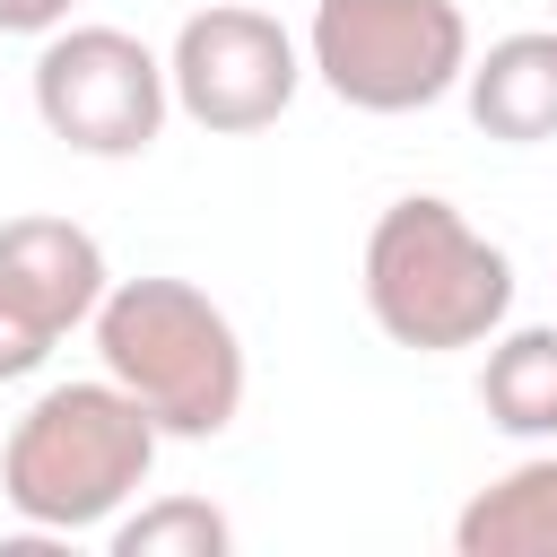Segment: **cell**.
<instances>
[{
  "label": "cell",
  "mask_w": 557,
  "mask_h": 557,
  "mask_svg": "<svg viewBox=\"0 0 557 557\" xmlns=\"http://www.w3.org/2000/svg\"><path fill=\"white\" fill-rule=\"evenodd\" d=\"M87 339H96V366L165 426V444H209L244 418V383H252L244 331L209 287L165 270L113 278Z\"/></svg>",
  "instance_id": "cell-1"
},
{
  "label": "cell",
  "mask_w": 557,
  "mask_h": 557,
  "mask_svg": "<svg viewBox=\"0 0 557 557\" xmlns=\"http://www.w3.org/2000/svg\"><path fill=\"white\" fill-rule=\"evenodd\" d=\"M165 426L113 383H44L0 444V505L26 531H104L157 470Z\"/></svg>",
  "instance_id": "cell-2"
},
{
  "label": "cell",
  "mask_w": 557,
  "mask_h": 557,
  "mask_svg": "<svg viewBox=\"0 0 557 557\" xmlns=\"http://www.w3.org/2000/svg\"><path fill=\"white\" fill-rule=\"evenodd\" d=\"M366 313L392 348L453 357L513 322V252L479 235L444 191H409L366 235Z\"/></svg>",
  "instance_id": "cell-3"
},
{
  "label": "cell",
  "mask_w": 557,
  "mask_h": 557,
  "mask_svg": "<svg viewBox=\"0 0 557 557\" xmlns=\"http://www.w3.org/2000/svg\"><path fill=\"white\" fill-rule=\"evenodd\" d=\"M305 70L348 113H426L470 70L461 0H313Z\"/></svg>",
  "instance_id": "cell-4"
},
{
  "label": "cell",
  "mask_w": 557,
  "mask_h": 557,
  "mask_svg": "<svg viewBox=\"0 0 557 557\" xmlns=\"http://www.w3.org/2000/svg\"><path fill=\"white\" fill-rule=\"evenodd\" d=\"M35 122L70 148V157H148L165 113H174V78H165V52H148L131 26H61L44 35L35 52Z\"/></svg>",
  "instance_id": "cell-5"
},
{
  "label": "cell",
  "mask_w": 557,
  "mask_h": 557,
  "mask_svg": "<svg viewBox=\"0 0 557 557\" xmlns=\"http://www.w3.org/2000/svg\"><path fill=\"white\" fill-rule=\"evenodd\" d=\"M165 78H174V113H191L218 139H252V131H270L296 104L305 44L261 0H209V9H191L174 26Z\"/></svg>",
  "instance_id": "cell-6"
},
{
  "label": "cell",
  "mask_w": 557,
  "mask_h": 557,
  "mask_svg": "<svg viewBox=\"0 0 557 557\" xmlns=\"http://www.w3.org/2000/svg\"><path fill=\"white\" fill-rule=\"evenodd\" d=\"M104 287H113L104 244L78 218H9L0 226V296L26 305L52 339L87 331L96 305H104Z\"/></svg>",
  "instance_id": "cell-7"
},
{
  "label": "cell",
  "mask_w": 557,
  "mask_h": 557,
  "mask_svg": "<svg viewBox=\"0 0 557 557\" xmlns=\"http://www.w3.org/2000/svg\"><path fill=\"white\" fill-rule=\"evenodd\" d=\"M461 104L505 148L557 139V26H522V35H496L487 52H470Z\"/></svg>",
  "instance_id": "cell-8"
},
{
  "label": "cell",
  "mask_w": 557,
  "mask_h": 557,
  "mask_svg": "<svg viewBox=\"0 0 557 557\" xmlns=\"http://www.w3.org/2000/svg\"><path fill=\"white\" fill-rule=\"evenodd\" d=\"M461 557H557V444H531L453 513Z\"/></svg>",
  "instance_id": "cell-9"
},
{
  "label": "cell",
  "mask_w": 557,
  "mask_h": 557,
  "mask_svg": "<svg viewBox=\"0 0 557 557\" xmlns=\"http://www.w3.org/2000/svg\"><path fill=\"white\" fill-rule=\"evenodd\" d=\"M479 409L513 444H557V322H505L487 339Z\"/></svg>",
  "instance_id": "cell-10"
},
{
  "label": "cell",
  "mask_w": 557,
  "mask_h": 557,
  "mask_svg": "<svg viewBox=\"0 0 557 557\" xmlns=\"http://www.w3.org/2000/svg\"><path fill=\"white\" fill-rule=\"evenodd\" d=\"M104 548L113 557H226L235 548V522L209 496H148L139 513L122 505L104 522Z\"/></svg>",
  "instance_id": "cell-11"
},
{
  "label": "cell",
  "mask_w": 557,
  "mask_h": 557,
  "mask_svg": "<svg viewBox=\"0 0 557 557\" xmlns=\"http://www.w3.org/2000/svg\"><path fill=\"white\" fill-rule=\"evenodd\" d=\"M61 339L26 313V305H9L0 296V383H26V374H44V357H52Z\"/></svg>",
  "instance_id": "cell-12"
},
{
  "label": "cell",
  "mask_w": 557,
  "mask_h": 557,
  "mask_svg": "<svg viewBox=\"0 0 557 557\" xmlns=\"http://www.w3.org/2000/svg\"><path fill=\"white\" fill-rule=\"evenodd\" d=\"M70 9H78V0H0V35H35V44H44V35L70 26Z\"/></svg>",
  "instance_id": "cell-13"
},
{
  "label": "cell",
  "mask_w": 557,
  "mask_h": 557,
  "mask_svg": "<svg viewBox=\"0 0 557 557\" xmlns=\"http://www.w3.org/2000/svg\"><path fill=\"white\" fill-rule=\"evenodd\" d=\"M548 9H557V0H548Z\"/></svg>",
  "instance_id": "cell-14"
}]
</instances>
